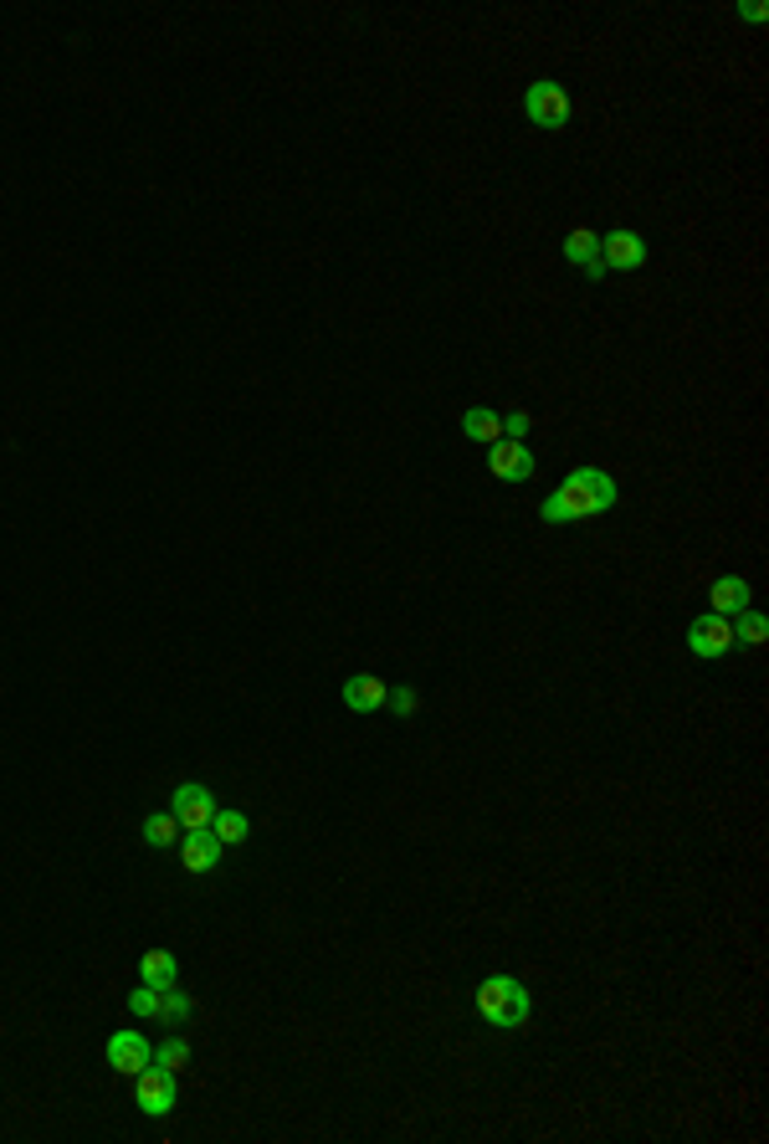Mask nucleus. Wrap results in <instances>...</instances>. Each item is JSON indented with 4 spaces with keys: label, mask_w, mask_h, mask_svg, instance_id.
Listing matches in <instances>:
<instances>
[{
    "label": "nucleus",
    "mask_w": 769,
    "mask_h": 1144,
    "mask_svg": "<svg viewBox=\"0 0 769 1144\" xmlns=\"http://www.w3.org/2000/svg\"><path fill=\"white\" fill-rule=\"evenodd\" d=\"M129 1012L144 1022H186L196 1012V1001L180 985H133L129 991Z\"/></svg>",
    "instance_id": "20e7f679"
},
{
    "label": "nucleus",
    "mask_w": 769,
    "mask_h": 1144,
    "mask_svg": "<svg viewBox=\"0 0 769 1144\" xmlns=\"http://www.w3.org/2000/svg\"><path fill=\"white\" fill-rule=\"evenodd\" d=\"M559 252H565V262H570V267H580L590 282H606V267H600V237L590 227H575Z\"/></svg>",
    "instance_id": "f8f14e48"
},
{
    "label": "nucleus",
    "mask_w": 769,
    "mask_h": 1144,
    "mask_svg": "<svg viewBox=\"0 0 769 1144\" xmlns=\"http://www.w3.org/2000/svg\"><path fill=\"white\" fill-rule=\"evenodd\" d=\"M708 611L713 616H739V611H749V580L743 575H718L713 586H708Z\"/></svg>",
    "instance_id": "ddd939ff"
},
{
    "label": "nucleus",
    "mask_w": 769,
    "mask_h": 1144,
    "mask_svg": "<svg viewBox=\"0 0 769 1144\" xmlns=\"http://www.w3.org/2000/svg\"><path fill=\"white\" fill-rule=\"evenodd\" d=\"M384 708H390V714H400V719H411L416 708H421V693H416L411 683H400V688L384 693Z\"/></svg>",
    "instance_id": "412c9836"
},
{
    "label": "nucleus",
    "mask_w": 769,
    "mask_h": 1144,
    "mask_svg": "<svg viewBox=\"0 0 769 1144\" xmlns=\"http://www.w3.org/2000/svg\"><path fill=\"white\" fill-rule=\"evenodd\" d=\"M133 1104L144 1108L149 1118H164L174 1114V1104H180V1088H174V1073H164V1067L149 1063L139 1078H133Z\"/></svg>",
    "instance_id": "39448f33"
},
{
    "label": "nucleus",
    "mask_w": 769,
    "mask_h": 1144,
    "mask_svg": "<svg viewBox=\"0 0 769 1144\" xmlns=\"http://www.w3.org/2000/svg\"><path fill=\"white\" fill-rule=\"evenodd\" d=\"M688 653L703 657V663H718V657L733 653V621L729 616H698V621L688 626Z\"/></svg>",
    "instance_id": "0eeeda50"
},
{
    "label": "nucleus",
    "mask_w": 769,
    "mask_h": 1144,
    "mask_svg": "<svg viewBox=\"0 0 769 1144\" xmlns=\"http://www.w3.org/2000/svg\"><path fill=\"white\" fill-rule=\"evenodd\" d=\"M103 1057H108V1067H113V1073H123V1078H139V1073L154 1063V1047H149L144 1032L123 1026V1032H113V1037H108Z\"/></svg>",
    "instance_id": "423d86ee"
},
{
    "label": "nucleus",
    "mask_w": 769,
    "mask_h": 1144,
    "mask_svg": "<svg viewBox=\"0 0 769 1144\" xmlns=\"http://www.w3.org/2000/svg\"><path fill=\"white\" fill-rule=\"evenodd\" d=\"M174 975H180V959H174L170 949H144V959H139V981L144 985H174Z\"/></svg>",
    "instance_id": "dca6fc26"
},
{
    "label": "nucleus",
    "mask_w": 769,
    "mask_h": 1144,
    "mask_svg": "<svg viewBox=\"0 0 769 1144\" xmlns=\"http://www.w3.org/2000/svg\"><path fill=\"white\" fill-rule=\"evenodd\" d=\"M739 16H743V21H765V16H769V6H759V0H749V6H739Z\"/></svg>",
    "instance_id": "5701e85b"
},
{
    "label": "nucleus",
    "mask_w": 769,
    "mask_h": 1144,
    "mask_svg": "<svg viewBox=\"0 0 769 1144\" xmlns=\"http://www.w3.org/2000/svg\"><path fill=\"white\" fill-rule=\"evenodd\" d=\"M180 832H186V826L174 822V812H154V816H144V842L149 847H174V842H180Z\"/></svg>",
    "instance_id": "f3484780"
},
{
    "label": "nucleus",
    "mask_w": 769,
    "mask_h": 1144,
    "mask_svg": "<svg viewBox=\"0 0 769 1144\" xmlns=\"http://www.w3.org/2000/svg\"><path fill=\"white\" fill-rule=\"evenodd\" d=\"M733 641H743V647H765L769 621L759 611H739V621H733Z\"/></svg>",
    "instance_id": "aec40b11"
},
{
    "label": "nucleus",
    "mask_w": 769,
    "mask_h": 1144,
    "mask_svg": "<svg viewBox=\"0 0 769 1144\" xmlns=\"http://www.w3.org/2000/svg\"><path fill=\"white\" fill-rule=\"evenodd\" d=\"M523 119H529L533 129L559 133L575 119V98L565 93L555 78H539V82H529V93H523Z\"/></svg>",
    "instance_id": "7ed1b4c3"
},
{
    "label": "nucleus",
    "mask_w": 769,
    "mask_h": 1144,
    "mask_svg": "<svg viewBox=\"0 0 769 1144\" xmlns=\"http://www.w3.org/2000/svg\"><path fill=\"white\" fill-rule=\"evenodd\" d=\"M600 267H606V272H637V267H647V237L631 227L606 231V237H600Z\"/></svg>",
    "instance_id": "6e6552de"
},
{
    "label": "nucleus",
    "mask_w": 769,
    "mask_h": 1144,
    "mask_svg": "<svg viewBox=\"0 0 769 1144\" xmlns=\"http://www.w3.org/2000/svg\"><path fill=\"white\" fill-rule=\"evenodd\" d=\"M384 693H390V688H384L374 673H354V678L339 688V698H344L349 714H380V708H384Z\"/></svg>",
    "instance_id": "4468645a"
},
{
    "label": "nucleus",
    "mask_w": 769,
    "mask_h": 1144,
    "mask_svg": "<svg viewBox=\"0 0 769 1144\" xmlns=\"http://www.w3.org/2000/svg\"><path fill=\"white\" fill-rule=\"evenodd\" d=\"M462 437L467 441H482V447L503 441V416L488 411V406H467V411H462Z\"/></svg>",
    "instance_id": "2eb2a0df"
},
{
    "label": "nucleus",
    "mask_w": 769,
    "mask_h": 1144,
    "mask_svg": "<svg viewBox=\"0 0 769 1144\" xmlns=\"http://www.w3.org/2000/svg\"><path fill=\"white\" fill-rule=\"evenodd\" d=\"M170 812H174V822L186 826V832H206V826L216 822V796L206 790V785H196V780H186V785H174V800H170Z\"/></svg>",
    "instance_id": "1a4fd4ad"
},
{
    "label": "nucleus",
    "mask_w": 769,
    "mask_h": 1144,
    "mask_svg": "<svg viewBox=\"0 0 769 1144\" xmlns=\"http://www.w3.org/2000/svg\"><path fill=\"white\" fill-rule=\"evenodd\" d=\"M154 1067H164V1073H174V1078H180V1073L190 1067V1042L186 1037H164L160 1047H154Z\"/></svg>",
    "instance_id": "6ab92c4d"
},
{
    "label": "nucleus",
    "mask_w": 769,
    "mask_h": 1144,
    "mask_svg": "<svg viewBox=\"0 0 769 1144\" xmlns=\"http://www.w3.org/2000/svg\"><path fill=\"white\" fill-rule=\"evenodd\" d=\"M211 832L221 837V847H237V842L252 837V822H247V812H216Z\"/></svg>",
    "instance_id": "a211bd4d"
},
{
    "label": "nucleus",
    "mask_w": 769,
    "mask_h": 1144,
    "mask_svg": "<svg viewBox=\"0 0 769 1144\" xmlns=\"http://www.w3.org/2000/svg\"><path fill=\"white\" fill-rule=\"evenodd\" d=\"M488 472L498 483H529L533 478V452L523 447V441H492L488 447Z\"/></svg>",
    "instance_id": "9d476101"
},
{
    "label": "nucleus",
    "mask_w": 769,
    "mask_h": 1144,
    "mask_svg": "<svg viewBox=\"0 0 769 1144\" xmlns=\"http://www.w3.org/2000/svg\"><path fill=\"white\" fill-rule=\"evenodd\" d=\"M616 498H621V488H616L610 472H600V467H575L570 478L539 504V524H549V529H559V524H585V519H596V514H610Z\"/></svg>",
    "instance_id": "f257e3e1"
},
{
    "label": "nucleus",
    "mask_w": 769,
    "mask_h": 1144,
    "mask_svg": "<svg viewBox=\"0 0 769 1144\" xmlns=\"http://www.w3.org/2000/svg\"><path fill=\"white\" fill-rule=\"evenodd\" d=\"M478 1016L488 1026H498V1032H518V1026H529V1016H533L529 985L513 981V975H488V981L478 985Z\"/></svg>",
    "instance_id": "f03ea898"
},
{
    "label": "nucleus",
    "mask_w": 769,
    "mask_h": 1144,
    "mask_svg": "<svg viewBox=\"0 0 769 1144\" xmlns=\"http://www.w3.org/2000/svg\"><path fill=\"white\" fill-rule=\"evenodd\" d=\"M174 847H180V867H186V873H216V867H221V837H216L211 826H206V832H180Z\"/></svg>",
    "instance_id": "9b49d317"
},
{
    "label": "nucleus",
    "mask_w": 769,
    "mask_h": 1144,
    "mask_svg": "<svg viewBox=\"0 0 769 1144\" xmlns=\"http://www.w3.org/2000/svg\"><path fill=\"white\" fill-rule=\"evenodd\" d=\"M503 437H508V441H523V437H529V416H523V411L503 416Z\"/></svg>",
    "instance_id": "4be33fe9"
}]
</instances>
